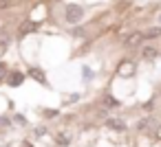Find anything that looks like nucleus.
<instances>
[{
  "label": "nucleus",
  "mask_w": 161,
  "mask_h": 147,
  "mask_svg": "<svg viewBox=\"0 0 161 147\" xmlns=\"http://www.w3.org/2000/svg\"><path fill=\"white\" fill-rule=\"evenodd\" d=\"M84 13H86V7H84V5H80V3H69V5L64 7V22L77 27V24H82Z\"/></svg>",
  "instance_id": "1"
},
{
  "label": "nucleus",
  "mask_w": 161,
  "mask_h": 147,
  "mask_svg": "<svg viewBox=\"0 0 161 147\" xmlns=\"http://www.w3.org/2000/svg\"><path fill=\"white\" fill-rule=\"evenodd\" d=\"M143 42H146L143 31H130V33H126V35L121 38V48H124V51H137Z\"/></svg>",
  "instance_id": "2"
},
{
  "label": "nucleus",
  "mask_w": 161,
  "mask_h": 147,
  "mask_svg": "<svg viewBox=\"0 0 161 147\" xmlns=\"http://www.w3.org/2000/svg\"><path fill=\"white\" fill-rule=\"evenodd\" d=\"M115 75H117L119 79H130V77H135V75H137V62H135V59L124 57V59L117 64Z\"/></svg>",
  "instance_id": "3"
},
{
  "label": "nucleus",
  "mask_w": 161,
  "mask_h": 147,
  "mask_svg": "<svg viewBox=\"0 0 161 147\" xmlns=\"http://www.w3.org/2000/svg\"><path fill=\"white\" fill-rule=\"evenodd\" d=\"M40 24H42V20L38 22V20H33V18H27V20H22V24L18 27V33H16V38L18 40H25V38H29L31 33H36L38 29H40Z\"/></svg>",
  "instance_id": "4"
},
{
  "label": "nucleus",
  "mask_w": 161,
  "mask_h": 147,
  "mask_svg": "<svg viewBox=\"0 0 161 147\" xmlns=\"http://www.w3.org/2000/svg\"><path fill=\"white\" fill-rule=\"evenodd\" d=\"M157 123H159V119L152 116V114H148L146 119H139V121H137V132H141V134H146V136H152Z\"/></svg>",
  "instance_id": "5"
},
{
  "label": "nucleus",
  "mask_w": 161,
  "mask_h": 147,
  "mask_svg": "<svg viewBox=\"0 0 161 147\" xmlns=\"http://www.w3.org/2000/svg\"><path fill=\"white\" fill-rule=\"evenodd\" d=\"M137 51H139V57H141L143 62H154L157 57H161V53H159L161 48L154 46V44H141Z\"/></svg>",
  "instance_id": "6"
},
{
  "label": "nucleus",
  "mask_w": 161,
  "mask_h": 147,
  "mask_svg": "<svg viewBox=\"0 0 161 147\" xmlns=\"http://www.w3.org/2000/svg\"><path fill=\"white\" fill-rule=\"evenodd\" d=\"M25 79H27V73H22V70H18V68H9L5 84H7L9 88H18V86H22Z\"/></svg>",
  "instance_id": "7"
},
{
  "label": "nucleus",
  "mask_w": 161,
  "mask_h": 147,
  "mask_svg": "<svg viewBox=\"0 0 161 147\" xmlns=\"http://www.w3.org/2000/svg\"><path fill=\"white\" fill-rule=\"evenodd\" d=\"M104 125L113 132H126L128 129V123L121 119V116H106L104 119Z\"/></svg>",
  "instance_id": "8"
},
{
  "label": "nucleus",
  "mask_w": 161,
  "mask_h": 147,
  "mask_svg": "<svg viewBox=\"0 0 161 147\" xmlns=\"http://www.w3.org/2000/svg\"><path fill=\"white\" fill-rule=\"evenodd\" d=\"M27 77L36 79V81L42 84V86H49V81H47V73H44V68H40V66H29V68H27Z\"/></svg>",
  "instance_id": "9"
},
{
  "label": "nucleus",
  "mask_w": 161,
  "mask_h": 147,
  "mask_svg": "<svg viewBox=\"0 0 161 147\" xmlns=\"http://www.w3.org/2000/svg\"><path fill=\"white\" fill-rule=\"evenodd\" d=\"M71 143H73V134H71V132L60 129V132L55 134V145H58V147H69Z\"/></svg>",
  "instance_id": "10"
},
{
  "label": "nucleus",
  "mask_w": 161,
  "mask_h": 147,
  "mask_svg": "<svg viewBox=\"0 0 161 147\" xmlns=\"http://www.w3.org/2000/svg\"><path fill=\"white\" fill-rule=\"evenodd\" d=\"M143 38H146V42L161 40V24H157V27H146V29H143Z\"/></svg>",
  "instance_id": "11"
},
{
  "label": "nucleus",
  "mask_w": 161,
  "mask_h": 147,
  "mask_svg": "<svg viewBox=\"0 0 161 147\" xmlns=\"http://www.w3.org/2000/svg\"><path fill=\"white\" fill-rule=\"evenodd\" d=\"M102 108H104V110H115V108H121V103H119L113 94H108V92H106V94H104V99H102Z\"/></svg>",
  "instance_id": "12"
},
{
  "label": "nucleus",
  "mask_w": 161,
  "mask_h": 147,
  "mask_svg": "<svg viewBox=\"0 0 161 147\" xmlns=\"http://www.w3.org/2000/svg\"><path fill=\"white\" fill-rule=\"evenodd\" d=\"M9 44H11V33H9V31H5V29H0V53L7 51V48H9Z\"/></svg>",
  "instance_id": "13"
},
{
  "label": "nucleus",
  "mask_w": 161,
  "mask_h": 147,
  "mask_svg": "<svg viewBox=\"0 0 161 147\" xmlns=\"http://www.w3.org/2000/svg\"><path fill=\"white\" fill-rule=\"evenodd\" d=\"M7 73H9V64H7L5 59H0V84H5Z\"/></svg>",
  "instance_id": "14"
},
{
  "label": "nucleus",
  "mask_w": 161,
  "mask_h": 147,
  "mask_svg": "<svg viewBox=\"0 0 161 147\" xmlns=\"http://www.w3.org/2000/svg\"><path fill=\"white\" fill-rule=\"evenodd\" d=\"M16 0H0V11H9L11 7H16Z\"/></svg>",
  "instance_id": "15"
},
{
  "label": "nucleus",
  "mask_w": 161,
  "mask_h": 147,
  "mask_svg": "<svg viewBox=\"0 0 161 147\" xmlns=\"http://www.w3.org/2000/svg\"><path fill=\"white\" fill-rule=\"evenodd\" d=\"M152 138H154L157 143H161V121L157 123V127H154V132H152Z\"/></svg>",
  "instance_id": "16"
},
{
  "label": "nucleus",
  "mask_w": 161,
  "mask_h": 147,
  "mask_svg": "<svg viewBox=\"0 0 161 147\" xmlns=\"http://www.w3.org/2000/svg\"><path fill=\"white\" fill-rule=\"evenodd\" d=\"M11 123H16V125H22V127H25V125H27V119H25V116H20V114H16Z\"/></svg>",
  "instance_id": "17"
},
{
  "label": "nucleus",
  "mask_w": 161,
  "mask_h": 147,
  "mask_svg": "<svg viewBox=\"0 0 161 147\" xmlns=\"http://www.w3.org/2000/svg\"><path fill=\"white\" fill-rule=\"evenodd\" d=\"M60 112L58 110H42V116H47V119H51V116H58Z\"/></svg>",
  "instance_id": "18"
},
{
  "label": "nucleus",
  "mask_w": 161,
  "mask_h": 147,
  "mask_svg": "<svg viewBox=\"0 0 161 147\" xmlns=\"http://www.w3.org/2000/svg\"><path fill=\"white\" fill-rule=\"evenodd\" d=\"M3 125L7 127V125H11V121H9V119H5V116H0V127H3Z\"/></svg>",
  "instance_id": "19"
},
{
  "label": "nucleus",
  "mask_w": 161,
  "mask_h": 147,
  "mask_svg": "<svg viewBox=\"0 0 161 147\" xmlns=\"http://www.w3.org/2000/svg\"><path fill=\"white\" fill-rule=\"evenodd\" d=\"M44 134H47V127H38L36 129V136H44Z\"/></svg>",
  "instance_id": "20"
},
{
  "label": "nucleus",
  "mask_w": 161,
  "mask_h": 147,
  "mask_svg": "<svg viewBox=\"0 0 161 147\" xmlns=\"http://www.w3.org/2000/svg\"><path fill=\"white\" fill-rule=\"evenodd\" d=\"M84 79H91V68H84Z\"/></svg>",
  "instance_id": "21"
},
{
  "label": "nucleus",
  "mask_w": 161,
  "mask_h": 147,
  "mask_svg": "<svg viewBox=\"0 0 161 147\" xmlns=\"http://www.w3.org/2000/svg\"><path fill=\"white\" fill-rule=\"evenodd\" d=\"M20 147H33V145H31L29 140H22V145H20Z\"/></svg>",
  "instance_id": "22"
},
{
  "label": "nucleus",
  "mask_w": 161,
  "mask_h": 147,
  "mask_svg": "<svg viewBox=\"0 0 161 147\" xmlns=\"http://www.w3.org/2000/svg\"><path fill=\"white\" fill-rule=\"evenodd\" d=\"M157 22H159V24H161V13H159V16H157Z\"/></svg>",
  "instance_id": "23"
}]
</instances>
